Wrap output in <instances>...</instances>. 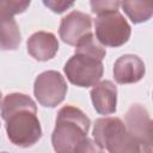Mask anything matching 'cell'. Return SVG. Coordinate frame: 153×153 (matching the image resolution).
<instances>
[{
    "instance_id": "cell-3",
    "label": "cell",
    "mask_w": 153,
    "mask_h": 153,
    "mask_svg": "<svg viewBox=\"0 0 153 153\" xmlns=\"http://www.w3.org/2000/svg\"><path fill=\"white\" fill-rule=\"evenodd\" d=\"M75 53L66 62L63 71L71 84L79 87L96 85L103 76V59L106 55L96 36L90 32L84 36L75 45Z\"/></svg>"
},
{
    "instance_id": "cell-5",
    "label": "cell",
    "mask_w": 153,
    "mask_h": 153,
    "mask_svg": "<svg viewBox=\"0 0 153 153\" xmlns=\"http://www.w3.org/2000/svg\"><path fill=\"white\" fill-rule=\"evenodd\" d=\"M96 38L104 47L118 48L128 42L131 27L124 17L118 12L98 14L94 19Z\"/></svg>"
},
{
    "instance_id": "cell-8",
    "label": "cell",
    "mask_w": 153,
    "mask_h": 153,
    "mask_svg": "<svg viewBox=\"0 0 153 153\" xmlns=\"http://www.w3.org/2000/svg\"><path fill=\"white\" fill-rule=\"evenodd\" d=\"M90 32H92V18L87 13L72 11L61 19L59 35L60 38L69 45H76V43Z\"/></svg>"
},
{
    "instance_id": "cell-17",
    "label": "cell",
    "mask_w": 153,
    "mask_h": 153,
    "mask_svg": "<svg viewBox=\"0 0 153 153\" xmlns=\"http://www.w3.org/2000/svg\"><path fill=\"white\" fill-rule=\"evenodd\" d=\"M1 99H2V96H1V91H0V106H1Z\"/></svg>"
},
{
    "instance_id": "cell-7",
    "label": "cell",
    "mask_w": 153,
    "mask_h": 153,
    "mask_svg": "<svg viewBox=\"0 0 153 153\" xmlns=\"http://www.w3.org/2000/svg\"><path fill=\"white\" fill-rule=\"evenodd\" d=\"M126 128L134 141L137 143L140 152H151L153 143L152 120L145 106L133 104L126 114Z\"/></svg>"
},
{
    "instance_id": "cell-16",
    "label": "cell",
    "mask_w": 153,
    "mask_h": 153,
    "mask_svg": "<svg viewBox=\"0 0 153 153\" xmlns=\"http://www.w3.org/2000/svg\"><path fill=\"white\" fill-rule=\"evenodd\" d=\"M75 0H43L45 7L54 13H63L74 5Z\"/></svg>"
},
{
    "instance_id": "cell-9",
    "label": "cell",
    "mask_w": 153,
    "mask_h": 153,
    "mask_svg": "<svg viewBox=\"0 0 153 153\" xmlns=\"http://www.w3.org/2000/svg\"><path fill=\"white\" fill-rule=\"evenodd\" d=\"M146 73L143 61L133 54H126L118 57L114 65V78L116 82L134 84L140 81Z\"/></svg>"
},
{
    "instance_id": "cell-15",
    "label": "cell",
    "mask_w": 153,
    "mask_h": 153,
    "mask_svg": "<svg viewBox=\"0 0 153 153\" xmlns=\"http://www.w3.org/2000/svg\"><path fill=\"white\" fill-rule=\"evenodd\" d=\"M30 4L31 0H0V11L14 16L26 11Z\"/></svg>"
},
{
    "instance_id": "cell-10",
    "label": "cell",
    "mask_w": 153,
    "mask_h": 153,
    "mask_svg": "<svg viewBox=\"0 0 153 153\" xmlns=\"http://www.w3.org/2000/svg\"><path fill=\"white\" fill-rule=\"evenodd\" d=\"M27 53L37 61L51 60L59 50V41L56 36L47 31H37L32 33L26 42Z\"/></svg>"
},
{
    "instance_id": "cell-13",
    "label": "cell",
    "mask_w": 153,
    "mask_h": 153,
    "mask_svg": "<svg viewBox=\"0 0 153 153\" xmlns=\"http://www.w3.org/2000/svg\"><path fill=\"white\" fill-rule=\"evenodd\" d=\"M121 5L134 24L145 23L153 14V0H121Z\"/></svg>"
},
{
    "instance_id": "cell-1",
    "label": "cell",
    "mask_w": 153,
    "mask_h": 153,
    "mask_svg": "<svg viewBox=\"0 0 153 153\" xmlns=\"http://www.w3.org/2000/svg\"><path fill=\"white\" fill-rule=\"evenodd\" d=\"M1 117L6 122L7 137L13 145L27 148L41 140L42 128L37 106L27 94L8 93L1 103Z\"/></svg>"
},
{
    "instance_id": "cell-6",
    "label": "cell",
    "mask_w": 153,
    "mask_h": 153,
    "mask_svg": "<svg viewBox=\"0 0 153 153\" xmlns=\"http://www.w3.org/2000/svg\"><path fill=\"white\" fill-rule=\"evenodd\" d=\"M66 93L67 82L56 71H45L35 80L33 94L44 108H56L63 102Z\"/></svg>"
},
{
    "instance_id": "cell-4",
    "label": "cell",
    "mask_w": 153,
    "mask_h": 153,
    "mask_svg": "<svg viewBox=\"0 0 153 153\" xmlns=\"http://www.w3.org/2000/svg\"><path fill=\"white\" fill-rule=\"evenodd\" d=\"M92 134L99 151H108L110 153L140 152L137 143L128 133L123 121L118 117L96 120Z\"/></svg>"
},
{
    "instance_id": "cell-12",
    "label": "cell",
    "mask_w": 153,
    "mask_h": 153,
    "mask_svg": "<svg viewBox=\"0 0 153 153\" xmlns=\"http://www.w3.org/2000/svg\"><path fill=\"white\" fill-rule=\"evenodd\" d=\"M22 42L19 26L12 14L0 11V50H16Z\"/></svg>"
},
{
    "instance_id": "cell-2",
    "label": "cell",
    "mask_w": 153,
    "mask_h": 153,
    "mask_svg": "<svg viewBox=\"0 0 153 153\" xmlns=\"http://www.w3.org/2000/svg\"><path fill=\"white\" fill-rule=\"evenodd\" d=\"M90 118L84 111L73 105H65L56 116V124L51 134V143L59 153L93 152L98 148L88 139Z\"/></svg>"
},
{
    "instance_id": "cell-11",
    "label": "cell",
    "mask_w": 153,
    "mask_h": 153,
    "mask_svg": "<svg viewBox=\"0 0 153 153\" xmlns=\"http://www.w3.org/2000/svg\"><path fill=\"white\" fill-rule=\"evenodd\" d=\"M91 100L94 110L99 115H111L116 112L117 87L110 80H103L93 85L91 90Z\"/></svg>"
},
{
    "instance_id": "cell-14",
    "label": "cell",
    "mask_w": 153,
    "mask_h": 153,
    "mask_svg": "<svg viewBox=\"0 0 153 153\" xmlns=\"http://www.w3.org/2000/svg\"><path fill=\"white\" fill-rule=\"evenodd\" d=\"M90 4L91 11L98 16L103 13L118 11L121 0H90Z\"/></svg>"
}]
</instances>
